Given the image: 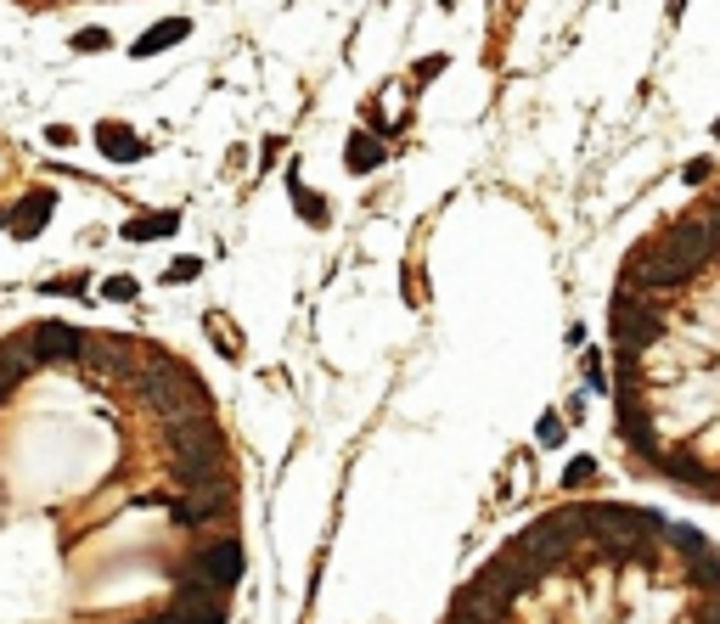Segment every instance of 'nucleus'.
<instances>
[{"label": "nucleus", "mask_w": 720, "mask_h": 624, "mask_svg": "<svg viewBox=\"0 0 720 624\" xmlns=\"http://www.w3.org/2000/svg\"><path fill=\"white\" fill-rule=\"evenodd\" d=\"M242 568H248V551H242V540H237V535L198 540V546H191V557H186V574L209 579V585L220 590V597H231V590L242 585Z\"/></svg>", "instance_id": "nucleus-1"}, {"label": "nucleus", "mask_w": 720, "mask_h": 624, "mask_svg": "<svg viewBox=\"0 0 720 624\" xmlns=\"http://www.w3.org/2000/svg\"><path fill=\"white\" fill-rule=\"evenodd\" d=\"M158 439L170 455H225L231 445H225V428L209 416H175V422H158Z\"/></svg>", "instance_id": "nucleus-2"}, {"label": "nucleus", "mask_w": 720, "mask_h": 624, "mask_svg": "<svg viewBox=\"0 0 720 624\" xmlns=\"http://www.w3.org/2000/svg\"><path fill=\"white\" fill-rule=\"evenodd\" d=\"M163 512H170L175 529H191V535H198V529H214V523H231L237 501H231V484H220V489H191V496L170 501Z\"/></svg>", "instance_id": "nucleus-3"}, {"label": "nucleus", "mask_w": 720, "mask_h": 624, "mask_svg": "<svg viewBox=\"0 0 720 624\" xmlns=\"http://www.w3.org/2000/svg\"><path fill=\"white\" fill-rule=\"evenodd\" d=\"M23 338H28L35 366H79V354H85V332L68 321H35Z\"/></svg>", "instance_id": "nucleus-4"}, {"label": "nucleus", "mask_w": 720, "mask_h": 624, "mask_svg": "<svg viewBox=\"0 0 720 624\" xmlns=\"http://www.w3.org/2000/svg\"><path fill=\"white\" fill-rule=\"evenodd\" d=\"M170 478L186 489H220V484H231V450L225 455H170Z\"/></svg>", "instance_id": "nucleus-5"}, {"label": "nucleus", "mask_w": 720, "mask_h": 624, "mask_svg": "<svg viewBox=\"0 0 720 624\" xmlns=\"http://www.w3.org/2000/svg\"><path fill=\"white\" fill-rule=\"evenodd\" d=\"M51 214H57V191H51V186H35V191H23L17 203L6 209V231H12L17 242H35V237L46 231Z\"/></svg>", "instance_id": "nucleus-6"}, {"label": "nucleus", "mask_w": 720, "mask_h": 624, "mask_svg": "<svg viewBox=\"0 0 720 624\" xmlns=\"http://www.w3.org/2000/svg\"><path fill=\"white\" fill-rule=\"evenodd\" d=\"M90 141H96V152H102L108 163H136V158H147V141L129 124H118V118H102Z\"/></svg>", "instance_id": "nucleus-7"}, {"label": "nucleus", "mask_w": 720, "mask_h": 624, "mask_svg": "<svg viewBox=\"0 0 720 624\" xmlns=\"http://www.w3.org/2000/svg\"><path fill=\"white\" fill-rule=\"evenodd\" d=\"M175 225H180V209H152V214H129L118 225V237L124 242H163V237H175Z\"/></svg>", "instance_id": "nucleus-8"}, {"label": "nucleus", "mask_w": 720, "mask_h": 624, "mask_svg": "<svg viewBox=\"0 0 720 624\" xmlns=\"http://www.w3.org/2000/svg\"><path fill=\"white\" fill-rule=\"evenodd\" d=\"M191 35V17H158L147 35L129 46V56H158V51H170V46H180Z\"/></svg>", "instance_id": "nucleus-9"}, {"label": "nucleus", "mask_w": 720, "mask_h": 624, "mask_svg": "<svg viewBox=\"0 0 720 624\" xmlns=\"http://www.w3.org/2000/svg\"><path fill=\"white\" fill-rule=\"evenodd\" d=\"M383 158H388V152H383V141H377V136H366V129H355V136L344 141V169H349V175H372Z\"/></svg>", "instance_id": "nucleus-10"}, {"label": "nucleus", "mask_w": 720, "mask_h": 624, "mask_svg": "<svg viewBox=\"0 0 720 624\" xmlns=\"http://www.w3.org/2000/svg\"><path fill=\"white\" fill-rule=\"evenodd\" d=\"M287 197H293V209H299V220H310V225H326V220H333L326 197H321V191H310V186L299 180V169L287 175Z\"/></svg>", "instance_id": "nucleus-11"}, {"label": "nucleus", "mask_w": 720, "mask_h": 624, "mask_svg": "<svg viewBox=\"0 0 720 624\" xmlns=\"http://www.w3.org/2000/svg\"><path fill=\"white\" fill-rule=\"evenodd\" d=\"M203 332H209V343H214L225 360H242V332H237V326H225L220 310H203Z\"/></svg>", "instance_id": "nucleus-12"}, {"label": "nucleus", "mask_w": 720, "mask_h": 624, "mask_svg": "<svg viewBox=\"0 0 720 624\" xmlns=\"http://www.w3.org/2000/svg\"><path fill=\"white\" fill-rule=\"evenodd\" d=\"M602 478V467H597V455H574V462L563 467V496H574V489H591Z\"/></svg>", "instance_id": "nucleus-13"}, {"label": "nucleus", "mask_w": 720, "mask_h": 624, "mask_svg": "<svg viewBox=\"0 0 720 624\" xmlns=\"http://www.w3.org/2000/svg\"><path fill=\"white\" fill-rule=\"evenodd\" d=\"M203 276V259L198 253H180V259H170V265H163V287H191Z\"/></svg>", "instance_id": "nucleus-14"}, {"label": "nucleus", "mask_w": 720, "mask_h": 624, "mask_svg": "<svg viewBox=\"0 0 720 624\" xmlns=\"http://www.w3.org/2000/svg\"><path fill=\"white\" fill-rule=\"evenodd\" d=\"M563 439H569V422H563L558 411H540V422H535V445H540V450H558Z\"/></svg>", "instance_id": "nucleus-15"}, {"label": "nucleus", "mask_w": 720, "mask_h": 624, "mask_svg": "<svg viewBox=\"0 0 720 624\" xmlns=\"http://www.w3.org/2000/svg\"><path fill=\"white\" fill-rule=\"evenodd\" d=\"M102 299H108V304H136V299H141V281H136V276H108V281H102Z\"/></svg>", "instance_id": "nucleus-16"}, {"label": "nucleus", "mask_w": 720, "mask_h": 624, "mask_svg": "<svg viewBox=\"0 0 720 624\" xmlns=\"http://www.w3.org/2000/svg\"><path fill=\"white\" fill-rule=\"evenodd\" d=\"M68 46H74L79 56H102V51H113V35H108V28H79Z\"/></svg>", "instance_id": "nucleus-17"}, {"label": "nucleus", "mask_w": 720, "mask_h": 624, "mask_svg": "<svg viewBox=\"0 0 720 624\" xmlns=\"http://www.w3.org/2000/svg\"><path fill=\"white\" fill-rule=\"evenodd\" d=\"M40 292H51V299H90V281L85 276H62V281H40Z\"/></svg>", "instance_id": "nucleus-18"}, {"label": "nucleus", "mask_w": 720, "mask_h": 624, "mask_svg": "<svg viewBox=\"0 0 720 624\" xmlns=\"http://www.w3.org/2000/svg\"><path fill=\"white\" fill-rule=\"evenodd\" d=\"M580 372H585V388H591V394H608V372H602V354L597 349L580 354Z\"/></svg>", "instance_id": "nucleus-19"}, {"label": "nucleus", "mask_w": 720, "mask_h": 624, "mask_svg": "<svg viewBox=\"0 0 720 624\" xmlns=\"http://www.w3.org/2000/svg\"><path fill=\"white\" fill-rule=\"evenodd\" d=\"M74 141H79L74 124H46V147H51V152H68Z\"/></svg>", "instance_id": "nucleus-20"}, {"label": "nucleus", "mask_w": 720, "mask_h": 624, "mask_svg": "<svg viewBox=\"0 0 720 624\" xmlns=\"http://www.w3.org/2000/svg\"><path fill=\"white\" fill-rule=\"evenodd\" d=\"M709 175H715V158H693V163L681 169V180L693 186V191H698V186H709Z\"/></svg>", "instance_id": "nucleus-21"}, {"label": "nucleus", "mask_w": 720, "mask_h": 624, "mask_svg": "<svg viewBox=\"0 0 720 624\" xmlns=\"http://www.w3.org/2000/svg\"><path fill=\"white\" fill-rule=\"evenodd\" d=\"M282 152H287V141H282V136H265V147H259V163L271 169V163H282Z\"/></svg>", "instance_id": "nucleus-22"}, {"label": "nucleus", "mask_w": 720, "mask_h": 624, "mask_svg": "<svg viewBox=\"0 0 720 624\" xmlns=\"http://www.w3.org/2000/svg\"><path fill=\"white\" fill-rule=\"evenodd\" d=\"M445 68V56H428V62H417V79H434Z\"/></svg>", "instance_id": "nucleus-23"}, {"label": "nucleus", "mask_w": 720, "mask_h": 624, "mask_svg": "<svg viewBox=\"0 0 720 624\" xmlns=\"http://www.w3.org/2000/svg\"><path fill=\"white\" fill-rule=\"evenodd\" d=\"M715 141H720V118H715Z\"/></svg>", "instance_id": "nucleus-24"}, {"label": "nucleus", "mask_w": 720, "mask_h": 624, "mask_svg": "<svg viewBox=\"0 0 720 624\" xmlns=\"http://www.w3.org/2000/svg\"><path fill=\"white\" fill-rule=\"evenodd\" d=\"M0 231H6V214H0Z\"/></svg>", "instance_id": "nucleus-25"}]
</instances>
